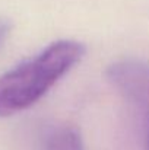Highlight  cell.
I'll use <instances>...</instances> for the list:
<instances>
[{
    "instance_id": "obj_1",
    "label": "cell",
    "mask_w": 149,
    "mask_h": 150,
    "mask_svg": "<svg viewBox=\"0 0 149 150\" xmlns=\"http://www.w3.org/2000/svg\"><path fill=\"white\" fill-rule=\"evenodd\" d=\"M85 55L73 40L51 42L35 57L0 76V117H10L35 105Z\"/></svg>"
},
{
    "instance_id": "obj_4",
    "label": "cell",
    "mask_w": 149,
    "mask_h": 150,
    "mask_svg": "<svg viewBox=\"0 0 149 150\" xmlns=\"http://www.w3.org/2000/svg\"><path fill=\"white\" fill-rule=\"evenodd\" d=\"M7 31H9V25H7L4 21H0V44L3 42V40H4Z\"/></svg>"
},
{
    "instance_id": "obj_3",
    "label": "cell",
    "mask_w": 149,
    "mask_h": 150,
    "mask_svg": "<svg viewBox=\"0 0 149 150\" xmlns=\"http://www.w3.org/2000/svg\"><path fill=\"white\" fill-rule=\"evenodd\" d=\"M40 147L41 150H85L81 131L69 122H53L46 127Z\"/></svg>"
},
{
    "instance_id": "obj_5",
    "label": "cell",
    "mask_w": 149,
    "mask_h": 150,
    "mask_svg": "<svg viewBox=\"0 0 149 150\" xmlns=\"http://www.w3.org/2000/svg\"><path fill=\"white\" fill-rule=\"evenodd\" d=\"M146 149L149 150V133H148V146H146Z\"/></svg>"
},
{
    "instance_id": "obj_2",
    "label": "cell",
    "mask_w": 149,
    "mask_h": 150,
    "mask_svg": "<svg viewBox=\"0 0 149 150\" xmlns=\"http://www.w3.org/2000/svg\"><path fill=\"white\" fill-rule=\"evenodd\" d=\"M108 82L123 98L149 115V63L126 58L108 66Z\"/></svg>"
}]
</instances>
